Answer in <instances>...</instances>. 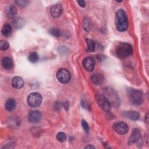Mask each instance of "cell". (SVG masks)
Wrapping results in <instances>:
<instances>
[{"instance_id":"3957f363","label":"cell","mask_w":149,"mask_h":149,"mask_svg":"<svg viewBox=\"0 0 149 149\" xmlns=\"http://www.w3.org/2000/svg\"><path fill=\"white\" fill-rule=\"evenodd\" d=\"M127 95L129 101L134 105H140L143 102V95L141 91L133 88H128Z\"/></svg>"},{"instance_id":"d6986e66","label":"cell","mask_w":149,"mask_h":149,"mask_svg":"<svg viewBox=\"0 0 149 149\" xmlns=\"http://www.w3.org/2000/svg\"><path fill=\"white\" fill-rule=\"evenodd\" d=\"M12 32V27L9 24H5L1 30L2 35L5 37H8L10 35Z\"/></svg>"},{"instance_id":"8992f818","label":"cell","mask_w":149,"mask_h":149,"mask_svg":"<svg viewBox=\"0 0 149 149\" xmlns=\"http://www.w3.org/2000/svg\"><path fill=\"white\" fill-rule=\"evenodd\" d=\"M95 99L98 105L105 112H109L110 111L111 105L102 93H97L95 96Z\"/></svg>"},{"instance_id":"4316f807","label":"cell","mask_w":149,"mask_h":149,"mask_svg":"<svg viewBox=\"0 0 149 149\" xmlns=\"http://www.w3.org/2000/svg\"><path fill=\"white\" fill-rule=\"evenodd\" d=\"M81 125H82V127H83L84 132L86 133H88L89 132V126H88V123L86 122V121L84 120H83L81 122Z\"/></svg>"},{"instance_id":"4fadbf2b","label":"cell","mask_w":149,"mask_h":149,"mask_svg":"<svg viewBox=\"0 0 149 149\" xmlns=\"http://www.w3.org/2000/svg\"><path fill=\"white\" fill-rule=\"evenodd\" d=\"M11 84L13 88H16V89H19L23 87L24 86V81L23 79L18 76L14 77L11 81Z\"/></svg>"},{"instance_id":"484cf974","label":"cell","mask_w":149,"mask_h":149,"mask_svg":"<svg viewBox=\"0 0 149 149\" xmlns=\"http://www.w3.org/2000/svg\"><path fill=\"white\" fill-rule=\"evenodd\" d=\"M15 3L18 6H22V7H24V6H27L29 4V1H26V0H19V1H15Z\"/></svg>"},{"instance_id":"6da1fadb","label":"cell","mask_w":149,"mask_h":149,"mask_svg":"<svg viewBox=\"0 0 149 149\" xmlns=\"http://www.w3.org/2000/svg\"><path fill=\"white\" fill-rule=\"evenodd\" d=\"M115 25L119 31H125L128 27V20L126 12L122 10H118L115 15Z\"/></svg>"},{"instance_id":"5b68a950","label":"cell","mask_w":149,"mask_h":149,"mask_svg":"<svg viewBox=\"0 0 149 149\" xmlns=\"http://www.w3.org/2000/svg\"><path fill=\"white\" fill-rule=\"evenodd\" d=\"M42 97L39 93H32L29 95L27 101L30 107L36 108L40 105L42 102Z\"/></svg>"},{"instance_id":"e0dca14e","label":"cell","mask_w":149,"mask_h":149,"mask_svg":"<svg viewBox=\"0 0 149 149\" xmlns=\"http://www.w3.org/2000/svg\"><path fill=\"white\" fill-rule=\"evenodd\" d=\"M2 66L4 69L9 70L13 66V61L9 57H5L2 59Z\"/></svg>"},{"instance_id":"7a4b0ae2","label":"cell","mask_w":149,"mask_h":149,"mask_svg":"<svg viewBox=\"0 0 149 149\" xmlns=\"http://www.w3.org/2000/svg\"><path fill=\"white\" fill-rule=\"evenodd\" d=\"M133 52L132 45L126 42H121L116 47L115 53L117 57L119 58H125L130 55Z\"/></svg>"},{"instance_id":"8fae6325","label":"cell","mask_w":149,"mask_h":149,"mask_svg":"<svg viewBox=\"0 0 149 149\" xmlns=\"http://www.w3.org/2000/svg\"><path fill=\"white\" fill-rule=\"evenodd\" d=\"M95 61L92 57L88 56L84 59L83 61V66L84 68L88 72H91L95 67Z\"/></svg>"},{"instance_id":"2e32d148","label":"cell","mask_w":149,"mask_h":149,"mask_svg":"<svg viewBox=\"0 0 149 149\" xmlns=\"http://www.w3.org/2000/svg\"><path fill=\"white\" fill-rule=\"evenodd\" d=\"M17 10L15 6L10 5L6 10V15L9 18H13L17 14Z\"/></svg>"},{"instance_id":"cb8c5ba5","label":"cell","mask_w":149,"mask_h":149,"mask_svg":"<svg viewBox=\"0 0 149 149\" xmlns=\"http://www.w3.org/2000/svg\"><path fill=\"white\" fill-rule=\"evenodd\" d=\"M9 47V42L6 40H1L0 41V49L1 51H5Z\"/></svg>"},{"instance_id":"44dd1931","label":"cell","mask_w":149,"mask_h":149,"mask_svg":"<svg viewBox=\"0 0 149 149\" xmlns=\"http://www.w3.org/2000/svg\"><path fill=\"white\" fill-rule=\"evenodd\" d=\"M83 29L87 31H89L91 29V22L88 18L86 17L84 19L83 23Z\"/></svg>"},{"instance_id":"603a6c76","label":"cell","mask_w":149,"mask_h":149,"mask_svg":"<svg viewBox=\"0 0 149 149\" xmlns=\"http://www.w3.org/2000/svg\"><path fill=\"white\" fill-rule=\"evenodd\" d=\"M29 60L30 62L33 63L37 62L38 60V55L36 52H33L30 53L29 55Z\"/></svg>"},{"instance_id":"52a82bcc","label":"cell","mask_w":149,"mask_h":149,"mask_svg":"<svg viewBox=\"0 0 149 149\" xmlns=\"http://www.w3.org/2000/svg\"><path fill=\"white\" fill-rule=\"evenodd\" d=\"M56 77L58 80L63 84L68 83L71 78L70 72L66 69H61L56 73Z\"/></svg>"},{"instance_id":"4dcf8cb0","label":"cell","mask_w":149,"mask_h":149,"mask_svg":"<svg viewBox=\"0 0 149 149\" xmlns=\"http://www.w3.org/2000/svg\"><path fill=\"white\" fill-rule=\"evenodd\" d=\"M85 148H95V147L93 146H91V145H88L87 146H86L85 147Z\"/></svg>"},{"instance_id":"9c48e42d","label":"cell","mask_w":149,"mask_h":149,"mask_svg":"<svg viewBox=\"0 0 149 149\" xmlns=\"http://www.w3.org/2000/svg\"><path fill=\"white\" fill-rule=\"evenodd\" d=\"M42 117L41 113L37 110L31 111L28 114V119L31 123H36L38 122Z\"/></svg>"},{"instance_id":"5bb4252c","label":"cell","mask_w":149,"mask_h":149,"mask_svg":"<svg viewBox=\"0 0 149 149\" xmlns=\"http://www.w3.org/2000/svg\"><path fill=\"white\" fill-rule=\"evenodd\" d=\"M123 115L125 118H127L133 120H138L140 118L139 113L137 112V111H125L123 113Z\"/></svg>"},{"instance_id":"ac0fdd59","label":"cell","mask_w":149,"mask_h":149,"mask_svg":"<svg viewBox=\"0 0 149 149\" xmlns=\"http://www.w3.org/2000/svg\"><path fill=\"white\" fill-rule=\"evenodd\" d=\"M16 107V101L13 98L8 99L5 102V108L8 111L14 110Z\"/></svg>"},{"instance_id":"277c9868","label":"cell","mask_w":149,"mask_h":149,"mask_svg":"<svg viewBox=\"0 0 149 149\" xmlns=\"http://www.w3.org/2000/svg\"><path fill=\"white\" fill-rule=\"evenodd\" d=\"M106 97L111 105L113 107H118L120 103L119 98L116 93L112 88H105L104 93H102Z\"/></svg>"},{"instance_id":"f1b7e54d","label":"cell","mask_w":149,"mask_h":149,"mask_svg":"<svg viewBox=\"0 0 149 149\" xmlns=\"http://www.w3.org/2000/svg\"><path fill=\"white\" fill-rule=\"evenodd\" d=\"M63 105L65 109H66V110L68 109V108H69V102L68 101L64 102L63 104Z\"/></svg>"},{"instance_id":"7c38bea8","label":"cell","mask_w":149,"mask_h":149,"mask_svg":"<svg viewBox=\"0 0 149 149\" xmlns=\"http://www.w3.org/2000/svg\"><path fill=\"white\" fill-rule=\"evenodd\" d=\"M51 14L54 17H59L63 12V8L61 5L59 4L54 5L51 8Z\"/></svg>"},{"instance_id":"30bf717a","label":"cell","mask_w":149,"mask_h":149,"mask_svg":"<svg viewBox=\"0 0 149 149\" xmlns=\"http://www.w3.org/2000/svg\"><path fill=\"white\" fill-rule=\"evenodd\" d=\"M141 134L140 131L138 129H134L132 132L129 138L128 143L132 144L133 143H137L141 140Z\"/></svg>"},{"instance_id":"ffe728a7","label":"cell","mask_w":149,"mask_h":149,"mask_svg":"<svg viewBox=\"0 0 149 149\" xmlns=\"http://www.w3.org/2000/svg\"><path fill=\"white\" fill-rule=\"evenodd\" d=\"M86 42L87 44V52H93L94 51L95 48V42L87 38L86 39Z\"/></svg>"},{"instance_id":"d4e9b609","label":"cell","mask_w":149,"mask_h":149,"mask_svg":"<svg viewBox=\"0 0 149 149\" xmlns=\"http://www.w3.org/2000/svg\"><path fill=\"white\" fill-rule=\"evenodd\" d=\"M66 139V134L63 132H59L56 135V139L59 142H63Z\"/></svg>"},{"instance_id":"ba28073f","label":"cell","mask_w":149,"mask_h":149,"mask_svg":"<svg viewBox=\"0 0 149 149\" xmlns=\"http://www.w3.org/2000/svg\"><path fill=\"white\" fill-rule=\"evenodd\" d=\"M113 129L114 130L120 134H125L128 132L129 128L127 124L122 121H118L113 125Z\"/></svg>"},{"instance_id":"83f0119b","label":"cell","mask_w":149,"mask_h":149,"mask_svg":"<svg viewBox=\"0 0 149 149\" xmlns=\"http://www.w3.org/2000/svg\"><path fill=\"white\" fill-rule=\"evenodd\" d=\"M77 2L82 8H84L86 6V2L84 1H77Z\"/></svg>"},{"instance_id":"7402d4cb","label":"cell","mask_w":149,"mask_h":149,"mask_svg":"<svg viewBox=\"0 0 149 149\" xmlns=\"http://www.w3.org/2000/svg\"><path fill=\"white\" fill-rule=\"evenodd\" d=\"M49 33L51 35H52V36L55 37H59L61 35L60 30L56 27H52V28L50 29L49 30Z\"/></svg>"},{"instance_id":"f546056e","label":"cell","mask_w":149,"mask_h":149,"mask_svg":"<svg viewBox=\"0 0 149 149\" xmlns=\"http://www.w3.org/2000/svg\"><path fill=\"white\" fill-rule=\"evenodd\" d=\"M55 105H56V109H57V108H60V107H61V104H59L58 102H56V103H55Z\"/></svg>"},{"instance_id":"9a60e30c","label":"cell","mask_w":149,"mask_h":149,"mask_svg":"<svg viewBox=\"0 0 149 149\" xmlns=\"http://www.w3.org/2000/svg\"><path fill=\"white\" fill-rule=\"evenodd\" d=\"M91 80L92 83L95 85H101L104 82V77L101 74H94L91 76Z\"/></svg>"}]
</instances>
